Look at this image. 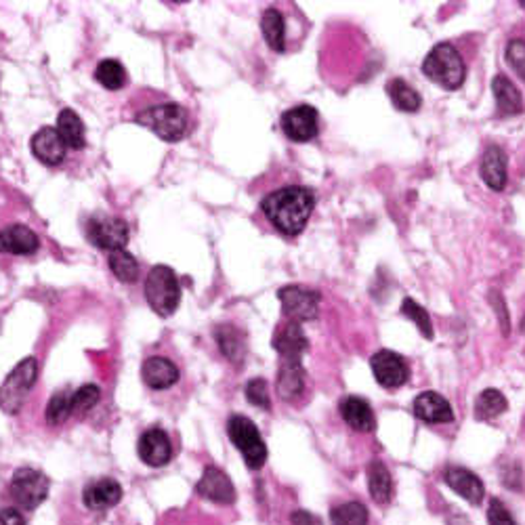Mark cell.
<instances>
[{"label": "cell", "mask_w": 525, "mask_h": 525, "mask_svg": "<svg viewBox=\"0 0 525 525\" xmlns=\"http://www.w3.org/2000/svg\"><path fill=\"white\" fill-rule=\"evenodd\" d=\"M315 209V195L311 189L301 185L282 187L265 195L261 202L262 215L286 236H298L307 228L311 212Z\"/></svg>", "instance_id": "6da1fadb"}, {"label": "cell", "mask_w": 525, "mask_h": 525, "mask_svg": "<svg viewBox=\"0 0 525 525\" xmlns=\"http://www.w3.org/2000/svg\"><path fill=\"white\" fill-rule=\"evenodd\" d=\"M423 74L445 90H456L465 84L467 65L454 45L442 42V45L433 47L431 53L425 57Z\"/></svg>", "instance_id": "7a4b0ae2"}, {"label": "cell", "mask_w": 525, "mask_h": 525, "mask_svg": "<svg viewBox=\"0 0 525 525\" xmlns=\"http://www.w3.org/2000/svg\"><path fill=\"white\" fill-rule=\"evenodd\" d=\"M135 120L168 143L181 142L187 135V109L176 106V103H160V106L145 109Z\"/></svg>", "instance_id": "3957f363"}, {"label": "cell", "mask_w": 525, "mask_h": 525, "mask_svg": "<svg viewBox=\"0 0 525 525\" xmlns=\"http://www.w3.org/2000/svg\"><path fill=\"white\" fill-rule=\"evenodd\" d=\"M145 298L160 317L173 315L181 301V286L175 271L167 265H156L145 280Z\"/></svg>", "instance_id": "277c9868"}, {"label": "cell", "mask_w": 525, "mask_h": 525, "mask_svg": "<svg viewBox=\"0 0 525 525\" xmlns=\"http://www.w3.org/2000/svg\"><path fill=\"white\" fill-rule=\"evenodd\" d=\"M36 376H39V362L36 357H26L11 370V374L0 384V408L7 414H17L26 404L32 391Z\"/></svg>", "instance_id": "5b68a950"}, {"label": "cell", "mask_w": 525, "mask_h": 525, "mask_svg": "<svg viewBox=\"0 0 525 525\" xmlns=\"http://www.w3.org/2000/svg\"><path fill=\"white\" fill-rule=\"evenodd\" d=\"M228 435L231 443L240 450V454L246 462L248 469H261L267 462V445L262 442L261 431L256 429L253 420L242 417V414H234L228 420Z\"/></svg>", "instance_id": "8992f818"}, {"label": "cell", "mask_w": 525, "mask_h": 525, "mask_svg": "<svg viewBox=\"0 0 525 525\" xmlns=\"http://www.w3.org/2000/svg\"><path fill=\"white\" fill-rule=\"evenodd\" d=\"M48 478L36 469H20L11 478L9 492L23 511H36L48 496Z\"/></svg>", "instance_id": "52a82bcc"}, {"label": "cell", "mask_w": 525, "mask_h": 525, "mask_svg": "<svg viewBox=\"0 0 525 525\" xmlns=\"http://www.w3.org/2000/svg\"><path fill=\"white\" fill-rule=\"evenodd\" d=\"M278 298L280 303H282L286 322H311L315 320L317 311H320V295H317L315 290L303 288V286H284V288H280Z\"/></svg>", "instance_id": "ba28073f"}, {"label": "cell", "mask_w": 525, "mask_h": 525, "mask_svg": "<svg viewBox=\"0 0 525 525\" xmlns=\"http://www.w3.org/2000/svg\"><path fill=\"white\" fill-rule=\"evenodd\" d=\"M87 237L93 246L101 250H125L131 237V229H128L126 221H122L118 217H93L87 223Z\"/></svg>", "instance_id": "9c48e42d"}, {"label": "cell", "mask_w": 525, "mask_h": 525, "mask_svg": "<svg viewBox=\"0 0 525 525\" xmlns=\"http://www.w3.org/2000/svg\"><path fill=\"white\" fill-rule=\"evenodd\" d=\"M370 368L372 374H374L376 383L381 384L383 389H400L401 384L408 383V376H410V370H408L406 359L400 356V353L383 349L376 351L374 356L370 357Z\"/></svg>", "instance_id": "30bf717a"}, {"label": "cell", "mask_w": 525, "mask_h": 525, "mask_svg": "<svg viewBox=\"0 0 525 525\" xmlns=\"http://www.w3.org/2000/svg\"><path fill=\"white\" fill-rule=\"evenodd\" d=\"M282 131L284 135L295 143L314 142L320 133V120H317V109L311 106H297L284 112L282 116Z\"/></svg>", "instance_id": "8fae6325"}, {"label": "cell", "mask_w": 525, "mask_h": 525, "mask_svg": "<svg viewBox=\"0 0 525 525\" xmlns=\"http://www.w3.org/2000/svg\"><path fill=\"white\" fill-rule=\"evenodd\" d=\"M271 345L280 353L282 362H301L309 349V340L305 337L303 326L295 322L280 323L276 334H273Z\"/></svg>", "instance_id": "7c38bea8"}, {"label": "cell", "mask_w": 525, "mask_h": 525, "mask_svg": "<svg viewBox=\"0 0 525 525\" xmlns=\"http://www.w3.org/2000/svg\"><path fill=\"white\" fill-rule=\"evenodd\" d=\"M137 454L148 467H164L173 458V445L162 429H150L139 437Z\"/></svg>", "instance_id": "4fadbf2b"}, {"label": "cell", "mask_w": 525, "mask_h": 525, "mask_svg": "<svg viewBox=\"0 0 525 525\" xmlns=\"http://www.w3.org/2000/svg\"><path fill=\"white\" fill-rule=\"evenodd\" d=\"M198 494L206 500L215 504H234L236 503V487L228 478V473H223L221 469L209 467L200 478L198 486H195Z\"/></svg>", "instance_id": "5bb4252c"}, {"label": "cell", "mask_w": 525, "mask_h": 525, "mask_svg": "<svg viewBox=\"0 0 525 525\" xmlns=\"http://www.w3.org/2000/svg\"><path fill=\"white\" fill-rule=\"evenodd\" d=\"M414 414L426 425H448L454 420L450 401L435 391H425L414 400Z\"/></svg>", "instance_id": "9a60e30c"}, {"label": "cell", "mask_w": 525, "mask_h": 525, "mask_svg": "<svg viewBox=\"0 0 525 525\" xmlns=\"http://www.w3.org/2000/svg\"><path fill=\"white\" fill-rule=\"evenodd\" d=\"M30 148H32V154L39 158L42 164H47V167H57V164L64 162L65 148H68V145L64 143L57 128L45 126L32 137Z\"/></svg>", "instance_id": "2e32d148"}, {"label": "cell", "mask_w": 525, "mask_h": 525, "mask_svg": "<svg viewBox=\"0 0 525 525\" xmlns=\"http://www.w3.org/2000/svg\"><path fill=\"white\" fill-rule=\"evenodd\" d=\"M443 479L445 484L458 494V496L469 500L471 504H479L481 500H484V494H486L484 481H481L475 473L469 471V469H462V467L445 469Z\"/></svg>", "instance_id": "e0dca14e"}, {"label": "cell", "mask_w": 525, "mask_h": 525, "mask_svg": "<svg viewBox=\"0 0 525 525\" xmlns=\"http://www.w3.org/2000/svg\"><path fill=\"white\" fill-rule=\"evenodd\" d=\"M506 175H509V158L498 145H490L481 160V179L494 192H503L506 187Z\"/></svg>", "instance_id": "ac0fdd59"}, {"label": "cell", "mask_w": 525, "mask_h": 525, "mask_svg": "<svg viewBox=\"0 0 525 525\" xmlns=\"http://www.w3.org/2000/svg\"><path fill=\"white\" fill-rule=\"evenodd\" d=\"M339 410H340V417H343L345 423L349 425L353 431L372 433L376 429V417L366 400L351 395V398H345L343 401H340Z\"/></svg>", "instance_id": "d6986e66"}, {"label": "cell", "mask_w": 525, "mask_h": 525, "mask_svg": "<svg viewBox=\"0 0 525 525\" xmlns=\"http://www.w3.org/2000/svg\"><path fill=\"white\" fill-rule=\"evenodd\" d=\"M39 246V236L26 225H11L7 229H0V253L32 254Z\"/></svg>", "instance_id": "ffe728a7"}, {"label": "cell", "mask_w": 525, "mask_h": 525, "mask_svg": "<svg viewBox=\"0 0 525 525\" xmlns=\"http://www.w3.org/2000/svg\"><path fill=\"white\" fill-rule=\"evenodd\" d=\"M305 368L301 362H282L278 370V395L284 401H297L305 393Z\"/></svg>", "instance_id": "44dd1931"}, {"label": "cell", "mask_w": 525, "mask_h": 525, "mask_svg": "<svg viewBox=\"0 0 525 525\" xmlns=\"http://www.w3.org/2000/svg\"><path fill=\"white\" fill-rule=\"evenodd\" d=\"M122 500V487L114 479H99L87 486L84 490V504L90 511H108Z\"/></svg>", "instance_id": "7402d4cb"}, {"label": "cell", "mask_w": 525, "mask_h": 525, "mask_svg": "<svg viewBox=\"0 0 525 525\" xmlns=\"http://www.w3.org/2000/svg\"><path fill=\"white\" fill-rule=\"evenodd\" d=\"M142 374H143L145 384L154 391L173 387L181 376L179 368H176V366L167 357H150L148 362L143 364Z\"/></svg>", "instance_id": "603a6c76"}, {"label": "cell", "mask_w": 525, "mask_h": 525, "mask_svg": "<svg viewBox=\"0 0 525 525\" xmlns=\"http://www.w3.org/2000/svg\"><path fill=\"white\" fill-rule=\"evenodd\" d=\"M215 340L219 349L231 364H242L246 357V337L240 328L231 326V323H223L215 331Z\"/></svg>", "instance_id": "cb8c5ba5"}, {"label": "cell", "mask_w": 525, "mask_h": 525, "mask_svg": "<svg viewBox=\"0 0 525 525\" xmlns=\"http://www.w3.org/2000/svg\"><path fill=\"white\" fill-rule=\"evenodd\" d=\"M492 93L496 99L500 116H515L523 112V97L519 89L506 76H496L492 81Z\"/></svg>", "instance_id": "d4e9b609"}, {"label": "cell", "mask_w": 525, "mask_h": 525, "mask_svg": "<svg viewBox=\"0 0 525 525\" xmlns=\"http://www.w3.org/2000/svg\"><path fill=\"white\" fill-rule=\"evenodd\" d=\"M368 490L370 496L378 504H389L393 500L395 486L389 469L381 460H372L368 465Z\"/></svg>", "instance_id": "484cf974"}, {"label": "cell", "mask_w": 525, "mask_h": 525, "mask_svg": "<svg viewBox=\"0 0 525 525\" xmlns=\"http://www.w3.org/2000/svg\"><path fill=\"white\" fill-rule=\"evenodd\" d=\"M57 133L64 139V143L72 150H84V145H87L84 125L74 109H61L57 118Z\"/></svg>", "instance_id": "4316f807"}, {"label": "cell", "mask_w": 525, "mask_h": 525, "mask_svg": "<svg viewBox=\"0 0 525 525\" xmlns=\"http://www.w3.org/2000/svg\"><path fill=\"white\" fill-rule=\"evenodd\" d=\"M387 95L391 97V103L400 109V112L414 114L418 112L420 106H423V97L417 89H412L410 84L401 78H395L387 84Z\"/></svg>", "instance_id": "83f0119b"}, {"label": "cell", "mask_w": 525, "mask_h": 525, "mask_svg": "<svg viewBox=\"0 0 525 525\" xmlns=\"http://www.w3.org/2000/svg\"><path fill=\"white\" fill-rule=\"evenodd\" d=\"M261 30L265 36V42L276 53H282L286 48V23L284 15L278 9H267L261 17Z\"/></svg>", "instance_id": "f1b7e54d"}, {"label": "cell", "mask_w": 525, "mask_h": 525, "mask_svg": "<svg viewBox=\"0 0 525 525\" xmlns=\"http://www.w3.org/2000/svg\"><path fill=\"white\" fill-rule=\"evenodd\" d=\"M509 401L498 389H486L481 391L478 401H475V418L478 420H492L506 412Z\"/></svg>", "instance_id": "f546056e"}, {"label": "cell", "mask_w": 525, "mask_h": 525, "mask_svg": "<svg viewBox=\"0 0 525 525\" xmlns=\"http://www.w3.org/2000/svg\"><path fill=\"white\" fill-rule=\"evenodd\" d=\"M97 82L108 90H120L126 84V70L120 61L103 59L95 70Z\"/></svg>", "instance_id": "4dcf8cb0"}, {"label": "cell", "mask_w": 525, "mask_h": 525, "mask_svg": "<svg viewBox=\"0 0 525 525\" xmlns=\"http://www.w3.org/2000/svg\"><path fill=\"white\" fill-rule=\"evenodd\" d=\"M108 262H109V270H112V273L120 280V282L131 284L139 278V262L135 256L126 253V250H116V253H109Z\"/></svg>", "instance_id": "1f68e13d"}, {"label": "cell", "mask_w": 525, "mask_h": 525, "mask_svg": "<svg viewBox=\"0 0 525 525\" xmlns=\"http://www.w3.org/2000/svg\"><path fill=\"white\" fill-rule=\"evenodd\" d=\"M332 525H368V509L362 503H345L331 511Z\"/></svg>", "instance_id": "d6a6232c"}, {"label": "cell", "mask_w": 525, "mask_h": 525, "mask_svg": "<svg viewBox=\"0 0 525 525\" xmlns=\"http://www.w3.org/2000/svg\"><path fill=\"white\" fill-rule=\"evenodd\" d=\"M72 393H65V391H59V393H55L51 401H48L47 406V423L51 425H61L65 423L72 417Z\"/></svg>", "instance_id": "836d02e7"}, {"label": "cell", "mask_w": 525, "mask_h": 525, "mask_svg": "<svg viewBox=\"0 0 525 525\" xmlns=\"http://www.w3.org/2000/svg\"><path fill=\"white\" fill-rule=\"evenodd\" d=\"M401 314H404L408 320H412L414 323H417L420 334H423L425 339H429V340L433 339L431 317L425 311V307H420V305L414 301V298H404V301H401Z\"/></svg>", "instance_id": "e575fe53"}, {"label": "cell", "mask_w": 525, "mask_h": 525, "mask_svg": "<svg viewBox=\"0 0 525 525\" xmlns=\"http://www.w3.org/2000/svg\"><path fill=\"white\" fill-rule=\"evenodd\" d=\"M101 400V389L97 384H82L72 393V412L74 414H87L97 406Z\"/></svg>", "instance_id": "d590c367"}, {"label": "cell", "mask_w": 525, "mask_h": 525, "mask_svg": "<svg viewBox=\"0 0 525 525\" xmlns=\"http://www.w3.org/2000/svg\"><path fill=\"white\" fill-rule=\"evenodd\" d=\"M246 400L253 406L261 408V410H270L271 398H270V387H267V381H262V378H253V381L246 384Z\"/></svg>", "instance_id": "8d00e7d4"}, {"label": "cell", "mask_w": 525, "mask_h": 525, "mask_svg": "<svg viewBox=\"0 0 525 525\" xmlns=\"http://www.w3.org/2000/svg\"><path fill=\"white\" fill-rule=\"evenodd\" d=\"M506 61L517 72V76L525 81V40L515 39L506 45Z\"/></svg>", "instance_id": "74e56055"}, {"label": "cell", "mask_w": 525, "mask_h": 525, "mask_svg": "<svg viewBox=\"0 0 525 525\" xmlns=\"http://www.w3.org/2000/svg\"><path fill=\"white\" fill-rule=\"evenodd\" d=\"M487 523L490 525H517L511 512L506 511L503 500H498V498H492L490 506H487Z\"/></svg>", "instance_id": "f35d334b"}, {"label": "cell", "mask_w": 525, "mask_h": 525, "mask_svg": "<svg viewBox=\"0 0 525 525\" xmlns=\"http://www.w3.org/2000/svg\"><path fill=\"white\" fill-rule=\"evenodd\" d=\"M490 298H492V305H496V311H498V320H500V326H503V332H509L511 331V323H509V314H506V309H504V301H503V297L498 295V292H492L490 295Z\"/></svg>", "instance_id": "ab89813d"}, {"label": "cell", "mask_w": 525, "mask_h": 525, "mask_svg": "<svg viewBox=\"0 0 525 525\" xmlns=\"http://www.w3.org/2000/svg\"><path fill=\"white\" fill-rule=\"evenodd\" d=\"M0 525H26V519L17 509L0 511Z\"/></svg>", "instance_id": "60d3db41"}, {"label": "cell", "mask_w": 525, "mask_h": 525, "mask_svg": "<svg viewBox=\"0 0 525 525\" xmlns=\"http://www.w3.org/2000/svg\"><path fill=\"white\" fill-rule=\"evenodd\" d=\"M290 519L295 525H323L320 519H317L315 515H311V512H307V511H295Z\"/></svg>", "instance_id": "b9f144b4"}]
</instances>
